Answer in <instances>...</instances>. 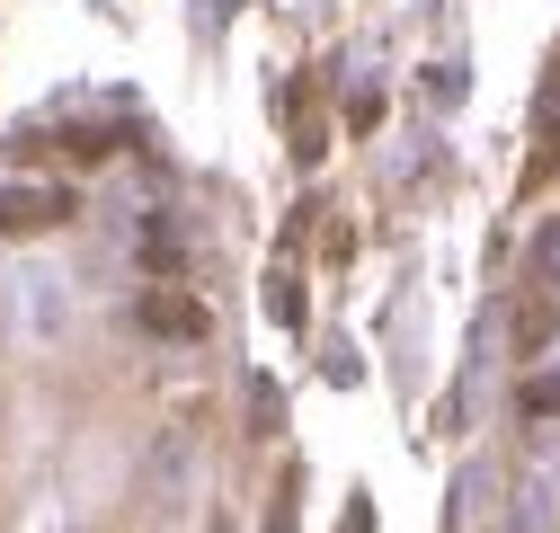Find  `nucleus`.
<instances>
[{"instance_id": "nucleus-5", "label": "nucleus", "mask_w": 560, "mask_h": 533, "mask_svg": "<svg viewBox=\"0 0 560 533\" xmlns=\"http://www.w3.org/2000/svg\"><path fill=\"white\" fill-rule=\"evenodd\" d=\"M551 329H560V311H551V303H534V311L516 320V347H525V356H534V347H551Z\"/></svg>"}, {"instance_id": "nucleus-2", "label": "nucleus", "mask_w": 560, "mask_h": 533, "mask_svg": "<svg viewBox=\"0 0 560 533\" xmlns=\"http://www.w3.org/2000/svg\"><path fill=\"white\" fill-rule=\"evenodd\" d=\"M143 329L170 339V347H196L205 329H214V311H205L196 294H178V285H161V294H143Z\"/></svg>"}, {"instance_id": "nucleus-3", "label": "nucleus", "mask_w": 560, "mask_h": 533, "mask_svg": "<svg viewBox=\"0 0 560 533\" xmlns=\"http://www.w3.org/2000/svg\"><path fill=\"white\" fill-rule=\"evenodd\" d=\"M178 266H187V249H178L170 232H152V240H143V276H161V285H170Z\"/></svg>"}, {"instance_id": "nucleus-9", "label": "nucleus", "mask_w": 560, "mask_h": 533, "mask_svg": "<svg viewBox=\"0 0 560 533\" xmlns=\"http://www.w3.org/2000/svg\"><path fill=\"white\" fill-rule=\"evenodd\" d=\"M365 524H374V507H365V498H347V533H365Z\"/></svg>"}, {"instance_id": "nucleus-1", "label": "nucleus", "mask_w": 560, "mask_h": 533, "mask_svg": "<svg viewBox=\"0 0 560 533\" xmlns=\"http://www.w3.org/2000/svg\"><path fill=\"white\" fill-rule=\"evenodd\" d=\"M54 223H72V187H10V196H0V232H10V240L54 232Z\"/></svg>"}, {"instance_id": "nucleus-4", "label": "nucleus", "mask_w": 560, "mask_h": 533, "mask_svg": "<svg viewBox=\"0 0 560 533\" xmlns=\"http://www.w3.org/2000/svg\"><path fill=\"white\" fill-rule=\"evenodd\" d=\"M267 311L285 320V329H303V285L294 276H267Z\"/></svg>"}, {"instance_id": "nucleus-8", "label": "nucleus", "mask_w": 560, "mask_h": 533, "mask_svg": "<svg viewBox=\"0 0 560 533\" xmlns=\"http://www.w3.org/2000/svg\"><path fill=\"white\" fill-rule=\"evenodd\" d=\"M534 276H542V285L560 276V223H542V240H534Z\"/></svg>"}, {"instance_id": "nucleus-7", "label": "nucleus", "mask_w": 560, "mask_h": 533, "mask_svg": "<svg viewBox=\"0 0 560 533\" xmlns=\"http://www.w3.org/2000/svg\"><path fill=\"white\" fill-rule=\"evenodd\" d=\"M383 125V90H357V98H347V133H374Z\"/></svg>"}, {"instance_id": "nucleus-6", "label": "nucleus", "mask_w": 560, "mask_h": 533, "mask_svg": "<svg viewBox=\"0 0 560 533\" xmlns=\"http://www.w3.org/2000/svg\"><path fill=\"white\" fill-rule=\"evenodd\" d=\"M516 400H525V418H560V374H534Z\"/></svg>"}]
</instances>
